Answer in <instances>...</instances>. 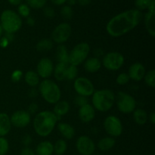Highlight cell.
<instances>
[{"label":"cell","instance_id":"1","mask_svg":"<svg viewBox=\"0 0 155 155\" xmlns=\"http://www.w3.org/2000/svg\"><path fill=\"white\" fill-rule=\"evenodd\" d=\"M143 19L142 12L129 9L110 18L106 25V31L114 38L121 37L136 28Z\"/></svg>","mask_w":155,"mask_h":155},{"label":"cell","instance_id":"2","mask_svg":"<svg viewBox=\"0 0 155 155\" xmlns=\"http://www.w3.org/2000/svg\"><path fill=\"white\" fill-rule=\"evenodd\" d=\"M58 118L51 110H42L35 114L33 127L35 133L40 137H47L51 134L57 126Z\"/></svg>","mask_w":155,"mask_h":155},{"label":"cell","instance_id":"3","mask_svg":"<svg viewBox=\"0 0 155 155\" xmlns=\"http://www.w3.org/2000/svg\"><path fill=\"white\" fill-rule=\"evenodd\" d=\"M115 103V94L108 89H99L92 95V105L94 109L100 112H107L113 107Z\"/></svg>","mask_w":155,"mask_h":155},{"label":"cell","instance_id":"4","mask_svg":"<svg viewBox=\"0 0 155 155\" xmlns=\"http://www.w3.org/2000/svg\"><path fill=\"white\" fill-rule=\"evenodd\" d=\"M39 94L47 103L54 104L61 98V91L58 85L50 79L41 81L38 86Z\"/></svg>","mask_w":155,"mask_h":155},{"label":"cell","instance_id":"5","mask_svg":"<svg viewBox=\"0 0 155 155\" xmlns=\"http://www.w3.org/2000/svg\"><path fill=\"white\" fill-rule=\"evenodd\" d=\"M22 18L15 11L5 9L0 15V25L5 33H13L19 31L22 27Z\"/></svg>","mask_w":155,"mask_h":155},{"label":"cell","instance_id":"6","mask_svg":"<svg viewBox=\"0 0 155 155\" xmlns=\"http://www.w3.org/2000/svg\"><path fill=\"white\" fill-rule=\"evenodd\" d=\"M114 104L120 112L126 114L133 113L137 107V102L134 97L125 92H118L115 95Z\"/></svg>","mask_w":155,"mask_h":155},{"label":"cell","instance_id":"7","mask_svg":"<svg viewBox=\"0 0 155 155\" xmlns=\"http://www.w3.org/2000/svg\"><path fill=\"white\" fill-rule=\"evenodd\" d=\"M89 52L90 45L87 42H80L69 52V64L76 67L82 64L88 58Z\"/></svg>","mask_w":155,"mask_h":155},{"label":"cell","instance_id":"8","mask_svg":"<svg viewBox=\"0 0 155 155\" xmlns=\"http://www.w3.org/2000/svg\"><path fill=\"white\" fill-rule=\"evenodd\" d=\"M125 63V58L118 51H110L105 54L101 60V65L108 71H117Z\"/></svg>","mask_w":155,"mask_h":155},{"label":"cell","instance_id":"9","mask_svg":"<svg viewBox=\"0 0 155 155\" xmlns=\"http://www.w3.org/2000/svg\"><path fill=\"white\" fill-rule=\"evenodd\" d=\"M104 130L109 136L113 138L119 137L124 132V126L119 117L114 115L107 116L103 123Z\"/></svg>","mask_w":155,"mask_h":155},{"label":"cell","instance_id":"10","mask_svg":"<svg viewBox=\"0 0 155 155\" xmlns=\"http://www.w3.org/2000/svg\"><path fill=\"white\" fill-rule=\"evenodd\" d=\"M72 33V27L67 22L58 24L51 32V40L53 42L63 45L70 39Z\"/></svg>","mask_w":155,"mask_h":155},{"label":"cell","instance_id":"11","mask_svg":"<svg viewBox=\"0 0 155 155\" xmlns=\"http://www.w3.org/2000/svg\"><path fill=\"white\" fill-rule=\"evenodd\" d=\"M74 89L77 95L85 97L92 96L95 92V86L89 79L85 77H77L74 82Z\"/></svg>","mask_w":155,"mask_h":155},{"label":"cell","instance_id":"12","mask_svg":"<svg viewBox=\"0 0 155 155\" xmlns=\"http://www.w3.org/2000/svg\"><path fill=\"white\" fill-rule=\"evenodd\" d=\"M76 148L81 155H92L95 153L96 145L89 136L83 135L78 137L76 142Z\"/></svg>","mask_w":155,"mask_h":155},{"label":"cell","instance_id":"13","mask_svg":"<svg viewBox=\"0 0 155 155\" xmlns=\"http://www.w3.org/2000/svg\"><path fill=\"white\" fill-rule=\"evenodd\" d=\"M12 126L18 129L26 128L31 122V115L25 110H18L10 117Z\"/></svg>","mask_w":155,"mask_h":155},{"label":"cell","instance_id":"14","mask_svg":"<svg viewBox=\"0 0 155 155\" xmlns=\"http://www.w3.org/2000/svg\"><path fill=\"white\" fill-rule=\"evenodd\" d=\"M54 63L48 58H42L36 65V71L40 78L43 80L51 77L54 71Z\"/></svg>","mask_w":155,"mask_h":155},{"label":"cell","instance_id":"15","mask_svg":"<svg viewBox=\"0 0 155 155\" xmlns=\"http://www.w3.org/2000/svg\"><path fill=\"white\" fill-rule=\"evenodd\" d=\"M146 73L145 66L140 62H136L130 66L128 69V75L130 80L136 82H139L144 79Z\"/></svg>","mask_w":155,"mask_h":155},{"label":"cell","instance_id":"16","mask_svg":"<svg viewBox=\"0 0 155 155\" xmlns=\"http://www.w3.org/2000/svg\"><path fill=\"white\" fill-rule=\"evenodd\" d=\"M79 119L84 124H89L92 122L95 117V110L92 104H86L79 107L78 110Z\"/></svg>","mask_w":155,"mask_h":155},{"label":"cell","instance_id":"17","mask_svg":"<svg viewBox=\"0 0 155 155\" xmlns=\"http://www.w3.org/2000/svg\"><path fill=\"white\" fill-rule=\"evenodd\" d=\"M56 127H58L59 133L67 140H71L75 136L76 131L74 127L71 124L65 122H61L57 124Z\"/></svg>","mask_w":155,"mask_h":155},{"label":"cell","instance_id":"18","mask_svg":"<svg viewBox=\"0 0 155 155\" xmlns=\"http://www.w3.org/2000/svg\"><path fill=\"white\" fill-rule=\"evenodd\" d=\"M101 61L98 57L88 58L84 61V69L89 74L97 73L101 68Z\"/></svg>","mask_w":155,"mask_h":155},{"label":"cell","instance_id":"19","mask_svg":"<svg viewBox=\"0 0 155 155\" xmlns=\"http://www.w3.org/2000/svg\"><path fill=\"white\" fill-rule=\"evenodd\" d=\"M12 123L8 114L4 112L0 113V137H5L12 130Z\"/></svg>","mask_w":155,"mask_h":155},{"label":"cell","instance_id":"20","mask_svg":"<svg viewBox=\"0 0 155 155\" xmlns=\"http://www.w3.org/2000/svg\"><path fill=\"white\" fill-rule=\"evenodd\" d=\"M71 106H70L69 102L66 100H60L58 101L56 104H54V109H53V113L57 116L58 120H60L62 117L68 114V112L70 111Z\"/></svg>","mask_w":155,"mask_h":155},{"label":"cell","instance_id":"21","mask_svg":"<svg viewBox=\"0 0 155 155\" xmlns=\"http://www.w3.org/2000/svg\"><path fill=\"white\" fill-rule=\"evenodd\" d=\"M155 13L147 12L144 15V22L147 32L151 37L155 36Z\"/></svg>","mask_w":155,"mask_h":155},{"label":"cell","instance_id":"22","mask_svg":"<svg viewBox=\"0 0 155 155\" xmlns=\"http://www.w3.org/2000/svg\"><path fill=\"white\" fill-rule=\"evenodd\" d=\"M35 153L36 155H52L54 153L53 144L49 141H42L37 145Z\"/></svg>","mask_w":155,"mask_h":155},{"label":"cell","instance_id":"23","mask_svg":"<svg viewBox=\"0 0 155 155\" xmlns=\"http://www.w3.org/2000/svg\"><path fill=\"white\" fill-rule=\"evenodd\" d=\"M115 145H116V140L114 138L110 137V136H106L98 141L97 146L100 151L105 152V151L111 150L115 146Z\"/></svg>","mask_w":155,"mask_h":155},{"label":"cell","instance_id":"24","mask_svg":"<svg viewBox=\"0 0 155 155\" xmlns=\"http://www.w3.org/2000/svg\"><path fill=\"white\" fill-rule=\"evenodd\" d=\"M133 120L136 124L139 126H143L148 122V114L144 109L136 108L133 112Z\"/></svg>","mask_w":155,"mask_h":155},{"label":"cell","instance_id":"25","mask_svg":"<svg viewBox=\"0 0 155 155\" xmlns=\"http://www.w3.org/2000/svg\"><path fill=\"white\" fill-rule=\"evenodd\" d=\"M24 81L31 88H36L40 83V77L34 71H28L24 74Z\"/></svg>","mask_w":155,"mask_h":155},{"label":"cell","instance_id":"26","mask_svg":"<svg viewBox=\"0 0 155 155\" xmlns=\"http://www.w3.org/2000/svg\"><path fill=\"white\" fill-rule=\"evenodd\" d=\"M55 57L58 63L69 64V51L64 44L57 47Z\"/></svg>","mask_w":155,"mask_h":155},{"label":"cell","instance_id":"27","mask_svg":"<svg viewBox=\"0 0 155 155\" xmlns=\"http://www.w3.org/2000/svg\"><path fill=\"white\" fill-rule=\"evenodd\" d=\"M69 64L64 63H58L54 67V71H53V75L54 78L58 81H64L65 80V74H66L67 67Z\"/></svg>","mask_w":155,"mask_h":155},{"label":"cell","instance_id":"28","mask_svg":"<svg viewBox=\"0 0 155 155\" xmlns=\"http://www.w3.org/2000/svg\"><path fill=\"white\" fill-rule=\"evenodd\" d=\"M53 42L51 39L44 38L40 39L36 45V51L39 52H45L48 51L53 48Z\"/></svg>","mask_w":155,"mask_h":155},{"label":"cell","instance_id":"29","mask_svg":"<svg viewBox=\"0 0 155 155\" xmlns=\"http://www.w3.org/2000/svg\"><path fill=\"white\" fill-rule=\"evenodd\" d=\"M54 153L56 155H63L68 150V144L64 139H58L53 145Z\"/></svg>","mask_w":155,"mask_h":155},{"label":"cell","instance_id":"30","mask_svg":"<svg viewBox=\"0 0 155 155\" xmlns=\"http://www.w3.org/2000/svg\"><path fill=\"white\" fill-rule=\"evenodd\" d=\"M78 75V68L74 65L68 64L67 67L66 74H65V80H74Z\"/></svg>","mask_w":155,"mask_h":155},{"label":"cell","instance_id":"31","mask_svg":"<svg viewBox=\"0 0 155 155\" xmlns=\"http://www.w3.org/2000/svg\"><path fill=\"white\" fill-rule=\"evenodd\" d=\"M60 14L64 20L69 21V20L72 19L73 16H74V10L71 6L68 5H64L61 8Z\"/></svg>","mask_w":155,"mask_h":155},{"label":"cell","instance_id":"32","mask_svg":"<svg viewBox=\"0 0 155 155\" xmlns=\"http://www.w3.org/2000/svg\"><path fill=\"white\" fill-rule=\"evenodd\" d=\"M145 83L148 86L151 88L155 87V70L151 69L148 71H146L145 75L144 77Z\"/></svg>","mask_w":155,"mask_h":155},{"label":"cell","instance_id":"33","mask_svg":"<svg viewBox=\"0 0 155 155\" xmlns=\"http://www.w3.org/2000/svg\"><path fill=\"white\" fill-rule=\"evenodd\" d=\"M47 0H26V4L33 9L43 8L46 5Z\"/></svg>","mask_w":155,"mask_h":155},{"label":"cell","instance_id":"34","mask_svg":"<svg viewBox=\"0 0 155 155\" xmlns=\"http://www.w3.org/2000/svg\"><path fill=\"white\" fill-rule=\"evenodd\" d=\"M21 18H27L30 16V8L26 3H21L18 6V12Z\"/></svg>","mask_w":155,"mask_h":155},{"label":"cell","instance_id":"35","mask_svg":"<svg viewBox=\"0 0 155 155\" xmlns=\"http://www.w3.org/2000/svg\"><path fill=\"white\" fill-rule=\"evenodd\" d=\"M153 0H135L134 4L136 9L142 12V11L148 10Z\"/></svg>","mask_w":155,"mask_h":155},{"label":"cell","instance_id":"36","mask_svg":"<svg viewBox=\"0 0 155 155\" xmlns=\"http://www.w3.org/2000/svg\"><path fill=\"white\" fill-rule=\"evenodd\" d=\"M9 151V142L5 137H0V155H6Z\"/></svg>","mask_w":155,"mask_h":155},{"label":"cell","instance_id":"37","mask_svg":"<svg viewBox=\"0 0 155 155\" xmlns=\"http://www.w3.org/2000/svg\"><path fill=\"white\" fill-rule=\"evenodd\" d=\"M130 79L127 73H121L117 77L116 83L120 86H125L130 82Z\"/></svg>","mask_w":155,"mask_h":155},{"label":"cell","instance_id":"38","mask_svg":"<svg viewBox=\"0 0 155 155\" xmlns=\"http://www.w3.org/2000/svg\"><path fill=\"white\" fill-rule=\"evenodd\" d=\"M74 104H75V105L78 106L79 107H82V106L85 105V104H88V103H89V100H88L87 97L77 95V96L74 98Z\"/></svg>","mask_w":155,"mask_h":155},{"label":"cell","instance_id":"39","mask_svg":"<svg viewBox=\"0 0 155 155\" xmlns=\"http://www.w3.org/2000/svg\"><path fill=\"white\" fill-rule=\"evenodd\" d=\"M23 76H24V74H23L22 71L19 69L15 70L11 74V80L14 83H18L22 79Z\"/></svg>","mask_w":155,"mask_h":155},{"label":"cell","instance_id":"40","mask_svg":"<svg viewBox=\"0 0 155 155\" xmlns=\"http://www.w3.org/2000/svg\"><path fill=\"white\" fill-rule=\"evenodd\" d=\"M43 15L45 18L51 19V18H54V16H55V12H54V8H52L51 7L45 6V7L43 8Z\"/></svg>","mask_w":155,"mask_h":155},{"label":"cell","instance_id":"41","mask_svg":"<svg viewBox=\"0 0 155 155\" xmlns=\"http://www.w3.org/2000/svg\"><path fill=\"white\" fill-rule=\"evenodd\" d=\"M39 109V106L36 102H32L31 104H29L28 108H27V112L30 114V115L32 114H36Z\"/></svg>","mask_w":155,"mask_h":155},{"label":"cell","instance_id":"42","mask_svg":"<svg viewBox=\"0 0 155 155\" xmlns=\"http://www.w3.org/2000/svg\"><path fill=\"white\" fill-rule=\"evenodd\" d=\"M21 142H22L23 145H24V146L29 147L30 145H31L32 142H33V139H32V137L30 135L27 134V135H25V136H23L22 141H21Z\"/></svg>","mask_w":155,"mask_h":155},{"label":"cell","instance_id":"43","mask_svg":"<svg viewBox=\"0 0 155 155\" xmlns=\"http://www.w3.org/2000/svg\"><path fill=\"white\" fill-rule=\"evenodd\" d=\"M21 155H36V153L30 147H24L21 151Z\"/></svg>","mask_w":155,"mask_h":155},{"label":"cell","instance_id":"44","mask_svg":"<svg viewBox=\"0 0 155 155\" xmlns=\"http://www.w3.org/2000/svg\"><path fill=\"white\" fill-rule=\"evenodd\" d=\"M9 43H10V42L8 40V39L5 36H2V38L0 39V47H2V48H5L8 46Z\"/></svg>","mask_w":155,"mask_h":155},{"label":"cell","instance_id":"45","mask_svg":"<svg viewBox=\"0 0 155 155\" xmlns=\"http://www.w3.org/2000/svg\"><path fill=\"white\" fill-rule=\"evenodd\" d=\"M39 95V91L36 88H31L28 92V96L31 98H36Z\"/></svg>","mask_w":155,"mask_h":155},{"label":"cell","instance_id":"46","mask_svg":"<svg viewBox=\"0 0 155 155\" xmlns=\"http://www.w3.org/2000/svg\"><path fill=\"white\" fill-rule=\"evenodd\" d=\"M26 23L30 27H33L35 25V24H36V21H35V19L33 17L29 16L28 18H26Z\"/></svg>","mask_w":155,"mask_h":155},{"label":"cell","instance_id":"47","mask_svg":"<svg viewBox=\"0 0 155 155\" xmlns=\"http://www.w3.org/2000/svg\"><path fill=\"white\" fill-rule=\"evenodd\" d=\"M51 2L52 3L53 5L57 6H61V5H64L66 3L67 0H50Z\"/></svg>","mask_w":155,"mask_h":155},{"label":"cell","instance_id":"48","mask_svg":"<svg viewBox=\"0 0 155 155\" xmlns=\"http://www.w3.org/2000/svg\"><path fill=\"white\" fill-rule=\"evenodd\" d=\"M8 2L10 5L14 6H18L19 5H21L23 2L24 0H7Z\"/></svg>","mask_w":155,"mask_h":155},{"label":"cell","instance_id":"49","mask_svg":"<svg viewBox=\"0 0 155 155\" xmlns=\"http://www.w3.org/2000/svg\"><path fill=\"white\" fill-rule=\"evenodd\" d=\"M77 2L82 6H86L89 5L91 2H92V0H77Z\"/></svg>","mask_w":155,"mask_h":155},{"label":"cell","instance_id":"50","mask_svg":"<svg viewBox=\"0 0 155 155\" xmlns=\"http://www.w3.org/2000/svg\"><path fill=\"white\" fill-rule=\"evenodd\" d=\"M148 120H149L150 122L151 123V124H155V113L154 112H151L149 115H148Z\"/></svg>","mask_w":155,"mask_h":155},{"label":"cell","instance_id":"51","mask_svg":"<svg viewBox=\"0 0 155 155\" xmlns=\"http://www.w3.org/2000/svg\"><path fill=\"white\" fill-rule=\"evenodd\" d=\"M5 36L7 38L8 40L10 42H12V41L15 39V35H14L13 33H5Z\"/></svg>","mask_w":155,"mask_h":155},{"label":"cell","instance_id":"52","mask_svg":"<svg viewBox=\"0 0 155 155\" xmlns=\"http://www.w3.org/2000/svg\"><path fill=\"white\" fill-rule=\"evenodd\" d=\"M77 0H67L66 3L68 4V5L71 6V7H72V6L75 5L76 4H77Z\"/></svg>","mask_w":155,"mask_h":155},{"label":"cell","instance_id":"53","mask_svg":"<svg viewBox=\"0 0 155 155\" xmlns=\"http://www.w3.org/2000/svg\"><path fill=\"white\" fill-rule=\"evenodd\" d=\"M3 30H2V27H1V25H0V39H1L2 38V36H3Z\"/></svg>","mask_w":155,"mask_h":155},{"label":"cell","instance_id":"54","mask_svg":"<svg viewBox=\"0 0 155 155\" xmlns=\"http://www.w3.org/2000/svg\"><path fill=\"white\" fill-rule=\"evenodd\" d=\"M92 155H99V154H93Z\"/></svg>","mask_w":155,"mask_h":155},{"label":"cell","instance_id":"55","mask_svg":"<svg viewBox=\"0 0 155 155\" xmlns=\"http://www.w3.org/2000/svg\"><path fill=\"white\" fill-rule=\"evenodd\" d=\"M119 155H120V154H119Z\"/></svg>","mask_w":155,"mask_h":155}]
</instances>
